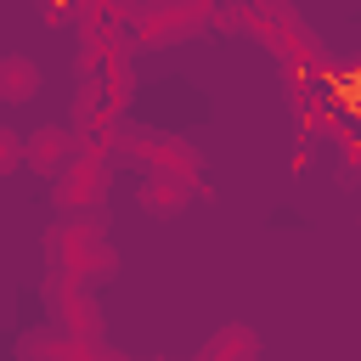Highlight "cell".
Listing matches in <instances>:
<instances>
[{
	"mask_svg": "<svg viewBox=\"0 0 361 361\" xmlns=\"http://www.w3.org/2000/svg\"><path fill=\"white\" fill-rule=\"evenodd\" d=\"M209 28H220V34H248L254 45H265L276 62H282V73H293V68H316V62H327L333 51H327V39L288 6V0H254V6H209Z\"/></svg>",
	"mask_w": 361,
	"mask_h": 361,
	"instance_id": "6da1fadb",
	"label": "cell"
},
{
	"mask_svg": "<svg viewBox=\"0 0 361 361\" xmlns=\"http://www.w3.org/2000/svg\"><path fill=\"white\" fill-rule=\"evenodd\" d=\"M45 271H62L85 288L118 271V248L107 243V214H56L45 231Z\"/></svg>",
	"mask_w": 361,
	"mask_h": 361,
	"instance_id": "7a4b0ae2",
	"label": "cell"
},
{
	"mask_svg": "<svg viewBox=\"0 0 361 361\" xmlns=\"http://www.w3.org/2000/svg\"><path fill=\"white\" fill-rule=\"evenodd\" d=\"M130 90L135 85H102V79H85L73 90V118H68L73 152H107L118 164V141L130 130Z\"/></svg>",
	"mask_w": 361,
	"mask_h": 361,
	"instance_id": "3957f363",
	"label": "cell"
},
{
	"mask_svg": "<svg viewBox=\"0 0 361 361\" xmlns=\"http://www.w3.org/2000/svg\"><path fill=\"white\" fill-rule=\"evenodd\" d=\"M118 158L135 164L141 175H169V180H186L197 197H209V180H203V152L186 141V135H169V130H124L118 141Z\"/></svg>",
	"mask_w": 361,
	"mask_h": 361,
	"instance_id": "277c9868",
	"label": "cell"
},
{
	"mask_svg": "<svg viewBox=\"0 0 361 361\" xmlns=\"http://www.w3.org/2000/svg\"><path fill=\"white\" fill-rule=\"evenodd\" d=\"M209 28V6L203 0H152V6H135L130 23H124V45L130 56L135 51H164V45H180L192 34Z\"/></svg>",
	"mask_w": 361,
	"mask_h": 361,
	"instance_id": "5b68a950",
	"label": "cell"
},
{
	"mask_svg": "<svg viewBox=\"0 0 361 361\" xmlns=\"http://www.w3.org/2000/svg\"><path fill=\"white\" fill-rule=\"evenodd\" d=\"M45 310H51V333H62L73 344H107L96 288H85L62 271H45Z\"/></svg>",
	"mask_w": 361,
	"mask_h": 361,
	"instance_id": "8992f818",
	"label": "cell"
},
{
	"mask_svg": "<svg viewBox=\"0 0 361 361\" xmlns=\"http://www.w3.org/2000/svg\"><path fill=\"white\" fill-rule=\"evenodd\" d=\"M107 186H113V158L107 152H73L62 175L51 180L56 214H107Z\"/></svg>",
	"mask_w": 361,
	"mask_h": 361,
	"instance_id": "52a82bcc",
	"label": "cell"
},
{
	"mask_svg": "<svg viewBox=\"0 0 361 361\" xmlns=\"http://www.w3.org/2000/svg\"><path fill=\"white\" fill-rule=\"evenodd\" d=\"M68 158H73V135H68L62 124H39V130L23 135V164H28V169H39V175L56 180Z\"/></svg>",
	"mask_w": 361,
	"mask_h": 361,
	"instance_id": "ba28073f",
	"label": "cell"
},
{
	"mask_svg": "<svg viewBox=\"0 0 361 361\" xmlns=\"http://www.w3.org/2000/svg\"><path fill=\"white\" fill-rule=\"evenodd\" d=\"M192 361H259V333L248 322H226L203 338V350Z\"/></svg>",
	"mask_w": 361,
	"mask_h": 361,
	"instance_id": "9c48e42d",
	"label": "cell"
},
{
	"mask_svg": "<svg viewBox=\"0 0 361 361\" xmlns=\"http://www.w3.org/2000/svg\"><path fill=\"white\" fill-rule=\"evenodd\" d=\"M186 197H197L186 180H169V175H141V180H135V203H141L147 214H158V220L180 214V209H186Z\"/></svg>",
	"mask_w": 361,
	"mask_h": 361,
	"instance_id": "30bf717a",
	"label": "cell"
},
{
	"mask_svg": "<svg viewBox=\"0 0 361 361\" xmlns=\"http://www.w3.org/2000/svg\"><path fill=\"white\" fill-rule=\"evenodd\" d=\"M39 85H45V73H39L34 56H23V51L0 56V96L6 102H28V96H39Z\"/></svg>",
	"mask_w": 361,
	"mask_h": 361,
	"instance_id": "8fae6325",
	"label": "cell"
},
{
	"mask_svg": "<svg viewBox=\"0 0 361 361\" xmlns=\"http://www.w3.org/2000/svg\"><path fill=\"white\" fill-rule=\"evenodd\" d=\"M90 350H96V344H73V338L39 327V333H23L17 361H90Z\"/></svg>",
	"mask_w": 361,
	"mask_h": 361,
	"instance_id": "7c38bea8",
	"label": "cell"
},
{
	"mask_svg": "<svg viewBox=\"0 0 361 361\" xmlns=\"http://www.w3.org/2000/svg\"><path fill=\"white\" fill-rule=\"evenodd\" d=\"M17 164H23V135H17L11 124H0V180H6Z\"/></svg>",
	"mask_w": 361,
	"mask_h": 361,
	"instance_id": "4fadbf2b",
	"label": "cell"
},
{
	"mask_svg": "<svg viewBox=\"0 0 361 361\" xmlns=\"http://www.w3.org/2000/svg\"><path fill=\"white\" fill-rule=\"evenodd\" d=\"M45 23H73V6H39Z\"/></svg>",
	"mask_w": 361,
	"mask_h": 361,
	"instance_id": "5bb4252c",
	"label": "cell"
},
{
	"mask_svg": "<svg viewBox=\"0 0 361 361\" xmlns=\"http://www.w3.org/2000/svg\"><path fill=\"white\" fill-rule=\"evenodd\" d=\"M90 361H130V355H118L113 344H96V350H90ZM152 361H158V355H152Z\"/></svg>",
	"mask_w": 361,
	"mask_h": 361,
	"instance_id": "9a60e30c",
	"label": "cell"
}]
</instances>
